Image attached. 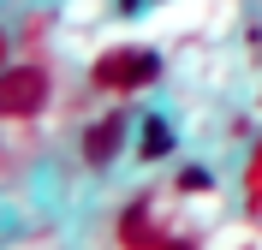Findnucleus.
Instances as JSON below:
<instances>
[{"label": "nucleus", "mask_w": 262, "mask_h": 250, "mask_svg": "<svg viewBox=\"0 0 262 250\" xmlns=\"http://www.w3.org/2000/svg\"><path fill=\"white\" fill-rule=\"evenodd\" d=\"M209 167H185V173H179V191H209Z\"/></svg>", "instance_id": "5"}, {"label": "nucleus", "mask_w": 262, "mask_h": 250, "mask_svg": "<svg viewBox=\"0 0 262 250\" xmlns=\"http://www.w3.org/2000/svg\"><path fill=\"white\" fill-rule=\"evenodd\" d=\"M137 149H143V161H161L167 149H173V119H143V143H137Z\"/></svg>", "instance_id": "4"}, {"label": "nucleus", "mask_w": 262, "mask_h": 250, "mask_svg": "<svg viewBox=\"0 0 262 250\" xmlns=\"http://www.w3.org/2000/svg\"><path fill=\"white\" fill-rule=\"evenodd\" d=\"M167 250H196V244H185V238H179V244H167Z\"/></svg>", "instance_id": "6"}, {"label": "nucleus", "mask_w": 262, "mask_h": 250, "mask_svg": "<svg viewBox=\"0 0 262 250\" xmlns=\"http://www.w3.org/2000/svg\"><path fill=\"white\" fill-rule=\"evenodd\" d=\"M125 149V113H107L90 125V137H83V161L90 167H114V155Z\"/></svg>", "instance_id": "3"}, {"label": "nucleus", "mask_w": 262, "mask_h": 250, "mask_svg": "<svg viewBox=\"0 0 262 250\" xmlns=\"http://www.w3.org/2000/svg\"><path fill=\"white\" fill-rule=\"evenodd\" d=\"M0 60H6V36H0Z\"/></svg>", "instance_id": "7"}, {"label": "nucleus", "mask_w": 262, "mask_h": 250, "mask_svg": "<svg viewBox=\"0 0 262 250\" xmlns=\"http://www.w3.org/2000/svg\"><path fill=\"white\" fill-rule=\"evenodd\" d=\"M96 89H149V83L161 78V54L155 48H114L96 60Z\"/></svg>", "instance_id": "1"}, {"label": "nucleus", "mask_w": 262, "mask_h": 250, "mask_svg": "<svg viewBox=\"0 0 262 250\" xmlns=\"http://www.w3.org/2000/svg\"><path fill=\"white\" fill-rule=\"evenodd\" d=\"M48 101V78L36 66H24V72H0V113H36Z\"/></svg>", "instance_id": "2"}]
</instances>
